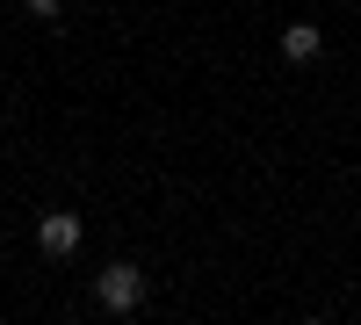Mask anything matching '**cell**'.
I'll return each mask as SVG.
<instances>
[{
    "label": "cell",
    "instance_id": "6da1fadb",
    "mask_svg": "<svg viewBox=\"0 0 361 325\" xmlns=\"http://www.w3.org/2000/svg\"><path fill=\"white\" fill-rule=\"evenodd\" d=\"M94 297H102V311H137L145 304V268H130V260H109V268L94 275Z\"/></svg>",
    "mask_w": 361,
    "mask_h": 325
},
{
    "label": "cell",
    "instance_id": "7a4b0ae2",
    "mask_svg": "<svg viewBox=\"0 0 361 325\" xmlns=\"http://www.w3.org/2000/svg\"><path fill=\"white\" fill-rule=\"evenodd\" d=\"M37 246H44L51 260L80 253V217H73V210H44V217H37Z\"/></svg>",
    "mask_w": 361,
    "mask_h": 325
},
{
    "label": "cell",
    "instance_id": "3957f363",
    "mask_svg": "<svg viewBox=\"0 0 361 325\" xmlns=\"http://www.w3.org/2000/svg\"><path fill=\"white\" fill-rule=\"evenodd\" d=\"M318 51H325V37H318V22H289V29H282V58H289V66H311Z\"/></svg>",
    "mask_w": 361,
    "mask_h": 325
},
{
    "label": "cell",
    "instance_id": "277c9868",
    "mask_svg": "<svg viewBox=\"0 0 361 325\" xmlns=\"http://www.w3.org/2000/svg\"><path fill=\"white\" fill-rule=\"evenodd\" d=\"M22 8L37 15V22H51V15H58V0H22Z\"/></svg>",
    "mask_w": 361,
    "mask_h": 325
}]
</instances>
